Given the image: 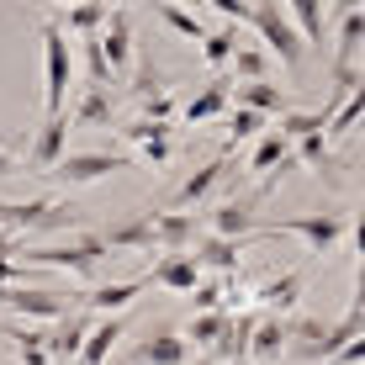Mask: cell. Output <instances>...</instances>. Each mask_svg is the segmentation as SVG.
<instances>
[{"mask_svg":"<svg viewBox=\"0 0 365 365\" xmlns=\"http://www.w3.org/2000/svg\"><path fill=\"white\" fill-rule=\"evenodd\" d=\"M143 275L138 281H101V286H85V292H69V307H85V312H122L128 302L143 292Z\"/></svg>","mask_w":365,"mask_h":365,"instance_id":"obj_13","label":"cell"},{"mask_svg":"<svg viewBox=\"0 0 365 365\" xmlns=\"http://www.w3.org/2000/svg\"><path fill=\"white\" fill-rule=\"evenodd\" d=\"M233 48H238V27H233V21H228V27H217V32H201V58H207L212 69H228Z\"/></svg>","mask_w":365,"mask_h":365,"instance_id":"obj_35","label":"cell"},{"mask_svg":"<svg viewBox=\"0 0 365 365\" xmlns=\"http://www.w3.org/2000/svg\"><path fill=\"white\" fill-rule=\"evenodd\" d=\"M138 148H143V165H170V159H175V133H159V138H148V143H138Z\"/></svg>","mask_w":365,"mask_h":365,"instance_id":"obj_39","label":"cell"},{"mask_svg":"<svg viewBox=\"0 0 365 365\" xmlns=\"http://www.w3.org/2000/svg\"><path fill=\"white\" fill-rule=\"evenodd\" d=\"M249 27H255L259 37H265V48L275 58H281L286 69H297L302 64V53H307V43H302V32L286 21V11H281V0H249Z\"/></svg>","mask_w":365,"mask_h":365,"instance_id":"obj_2","label":"cell"},{"mask_svg":"<svg viewBox=\"0 0 365 365\" xmlns=\"http://www.w3.org/2000/svg\"><path fill=\"white\" fill-rule=\"evenodd\" d=\"M228 64L238 69V80H270V53H265V48H255V43H238Z\"/></svg>","mask_w":365,"mask_h":365,"instance_id":"obj_37","label":"cell"},{"mask_svg":"<svg viewBox=\"0 0 365 365\" xmlns=\"http://www.w3.org/2000/svg\"><path fill=\"white\" fill-rule=\"evenodd\" d=\"M175 6H201V0H175Z\"/></svg>","mask_w":365,"mask_h":365,"instance_id":"obj_47","label":"cell"},{"mask_svg":"<svg viewBox=\"0 0 365 365\" xmlns=\"http://www.w3.org/2000/svg\"><path fill=\"white\" fill-rule=\"evenodd\" d=\"M275 128H281V133L297 143V138H307V133H323V128H329V106H323V111H281V122H275Z\"/></svg>","mask_w":365,"mask_h":365,"instance_id":"obj_38","label":"cell"},{"mask_svg":"<svg viewBox=\"0 0 365 365\" xmlns=\"http://www.w3.org/2000/svg\"><path fill=\"white\" fill-rule=\"evenodd\" d=\"M117 170H133V154H111V148H85V154H64L53 170V180H64L69 191L74 185H96V180H106V175H117Z\"/></svg>","mask_w":365,"mask_h":365,"instance_id":"obj_5","label":"cell"},{"mask_svg":"<svg viewBox=\"0 0 365 365\" xmlns=\"http://www.w3.org/2000/svg\"><path fill=\"white\" fill-rule=\"evenodd\" d=\"M154 11H159V21H165L175 37H191V43H201V32H207V27H201V16H191V11L175 6V0H159Z\"/></svg>","mask_w":365,"mask_h":365,"instance_id":"obj_36","label":"cell"},{"mask_svg":"<svg viewBox=\"0 0 365 365\" xmlns=\"http://www.w3.org/2000/svg\"><path fill=\"white\" fill-rule=\"evenodd\" d=\"M228 85H233V80H212L207 91H196V96L180 106V117L191 122V128H196V122H212V117H228V106H233Z\"/></svg>","mask_w":365,"mask_h":365,"instance_id":"obj_24","label":"cell"},{"mask_svg":"<svg viewBox=\"0 0 365 365\" xmlns=\"http://www.w3.org/2000/svg\"><path fill=\"white\" fill-rule=\"evenodd\" d=\"M255 318H259L255 307H233L228 323H222V334H217V344H212L207 355L217 365H249V334H255Z\"/></svg>","mask_w":365,"mask_h":365,"instance_id":"obj_11","label":"cell"},{"mask_svg":"<svg viewBox=\"0 0 365 365\" xmlns=\"http://www.w3.org/2000/svg\"><path fill=\"white\" fill-rule=\"evenodd\" d=\"M360 117H365V85H355V91H349V96L329 111V128H323V138H349Z\"/></svg>","mask_w":365,"mask_h":365,"instance_id":"obj_31","label":"cell"},{"mask_svg":"<svg viewBox=\"0 0 365 365\" xmlns=\"http://www.w3.org/2000/svg\"><path fill=\"white\" fill-rule=\"evenodd\" d=\"M170 91V74L154 64V58H133V69H128V96L138 101H148V96H165Z\"/></svg>","mask_w":365,"mask_h":365,"instance_id":"obj_29","label":"cell"},{"mask_svg":"<svg viewBox=\"0 0 365 365\" xmlns=\"http://www.w3.org/2000/svg\"><path fill=\"white\" fill-rule=\"evenodd\" d=\"M344 11H360V0H334V11H329V16H323V27H329V21H339V16H344Z\"/></svg>","mask_w":365,"mask_h":365,"instance_id":"obj_44","label":"cell"},{"mask_svg":"<svg viewBox=\"0 0 365 365\" xmlns=\"http://www.w3.org/2000/svg\"><path fill=\"white\" fill-rule=\"evenodd\" d=\"M148 233H154L159 255H180V249H191V238H196V217L191 212H148Z\"/></svg>","mask_w":365,"mask_h":365,"instance_id":"obj_14","label":"cell"},{"mask_svg":"<svg viewBox=\"0 0 365 365\" xmlns=\"http://www.w3.org/2000/svg\"><path fill=\"white\" fill-rule=\"evenodd\" d=\"M143 281H148V286H165V292H191V286L201 281V265H196V259L180 249V255L154 259V270H148Z\"/></svg>","mask_w":365,"mask_h":365,"instance_id":"obj_21","label":"cell"},{"mask_svg":"<svg viewBox=\"0 0 365 365\" xmlns=\"http://www.w3.org/2000/svg\"><path fill=\"white\" fill-rule=\"evenodd\" d=\"M270 233H286V238H302L307 244V255H334L339 238L349 233V217L344 212H297V217H281Z\"/></svg>","mask_w":365,"mask_h":365,"instance_id":"obj_3","label":"cell"},{"mask_svg":"<svg viewBox=\"0 0 365 365\" xmlns=\"http://www.w3.org/2000/svg\"><path fill=\"white\" fill-rule=\"evenodd\" d=\"M111 0H74V6H64V32H80V37H96L101 21H106Z\"/></svg>","mask_w":365,"mask_h":365,"instance_id":"obj_30","label":"cell"},{"mask_svg":"<svg viewBox=\"0 0 365 365\" xmlns=\"http://www.w3.org/2000/svg\"><path fill=\"white\" fill-rule=\"evenodd\" d=\"M0 175H21V165H16V154H6V148H0Z\"/></svg>","mask_w":365,"mask_h":365,"instance_id":"obj_45","label":"cell"},{"mask_svg":"<svg viewBox=\"0 0 365 365\" xmlns=\"http://www.w3.org/2000/svg\"><path fill=\"white\" fill-rule=\"evenodd\" d=\"M69 117L58 111V117H43V128H37V138H32V148H27V170L32 175H48L58 165V159L69 154Z\"/></svg>","mask_w":365,"mask_h":365,"instance_id":"obj_9","label":"cell"},{"mask_svg":"<svg viewBox=\"0 0 365 365\" xmlns=\"http://www.w3.org/2000/svg\"><path fill=\"white\" fill-rule=\"evenodd\" d=\"M185 365H217V360H212L207 349H201V355H196V360H185Z\"/></svg>","mask_w":365,"mask_h":365,"instance_id":"obj_46","label":"cell"},{"mask_svg":"<svg viewBox=\"0 0 365 365\" xmlns=\"http://www.w3.org/2000/svg\"><path fill=\"white\" fill-rule=\"evenodd\" d=\"M222 323H228V307L191 312V318L180 323V339H185V344H196V349H212V344H217V334H222Z\"/></svg>","mask_w":365,"mask_h":365,"instance_id":"obj_27","label":"cell"},{"mask_svg":"<svg viewBox=\"0 0 365 365\" xmlns=\"http://www.w3.org/2000/svg\"><path fill=\"white\" fill-rule=\"evenodd\" d=\"M111 111H117V96L106 85H85V96L69 111V128H111Z\"/></svg>","mask_w":365,"mask_h":365,"instance_id":"obj_22","label":"cell"},{"mask_svg":"<svg viewBox=\"0 0 365 365\" xmlns=\"http://www.w3.org/2000/svg\"><path fill=\"white\" fill-rule=\"evenodd\" d=\"M228 96L238 101V106L265 111V117H281V111H292V106H286V91H281V85H270V80H238V85H228Z\"/></svg>","mask_w":365,"mask_h":365,"instance_id":"obj_23","label":"cell"},{"mask_svg":"<svg viewBox=\"0 0 365 365\" xmlns=\"http://www.w3.org/2000/svg\"><path fill=\"white\" fill-rule=\"evenodd\" d=\"M101 238H106V249H154V233H148V212H138V217L117 222V228H106Z\"/></svg>","mask_w":365,"mask_h":365,"instance_id":"obj_33","label":"cell"},{"mask_svg":"<svg viewBox=\"0 0 365 365\" xmlns=\"http://www.w3.org/2000/svg\"><path fill=\"white\" fill-rule=\"evenodd\" d=\"M122 334H128V318H122V312H106L101 323H91V334H85V344H80L74 360H80V365H106Z\"/></svg>","mask_w":365,"mask_h":365,"instance_id":"obj_18","label":"cell"},{"mask_svg":"<svg viewBox=\"0 0 365 365\" xmlns=\"http://www.w3.org/2000/svg\"><path fill=\"white\" fill-rule=\"evenodd\" d=\"M185 360H191V344L180 339V329H159L143 344H133V365H185Z\"/></svg>","mask_w":365,"mask_h":365,"instance_id":"obj_17","label":"cell"},{"mask_svg":"<svg viewBox=\"0 0 365 365\" xmlns=\"http://www.w3.org/2000/svg\"><path fill=\"white\" fill-rule=\"evenodd\" d=\"M360 360H365V334H360V339H349V344H339L323 365H360Z\"/></svg>","mask_w":365,"mask_h":365,"instance_id":"obj_42","label":"cell"},{"mask_svg":"<svg viewBox=\"0 0 365 365\" xmlns=\"http://www.w3.org/2000/svg\"><path fill=\"white\" fill-rule=\"evenodd\" d=\"M91 312L85 307H69V312H58L53 318V329H43V344H48V360H74L80 355V344H85V334H91Z\"/></svg>","mask_w":365,"mask_h":365,"instance_id":"obj_12","label":"cell"},{"mask_svg":"<svg viewBox=\"0 0 365 365\" xmlns=\"http://www.w3.org/2000/svg\"><path fill=\"white\" fill-rule=\"evenodd\" d=\"M21 249H27V244H21ZM106 255H111V249H106L101 233H80V238H69V244H37L21 259H27V265H48V270H69L74 281H96Z\"/></svg>","mask_w":365,"mask_h":365,"instance_id":"obj_1","label":"cell"},{"mask_svg":"<svg viewBox=\"0 0 365 365\" xmlns=\"http://www.w3.org/2000/svg\"><path fill=\"white\" fill-rule=\"evenodd\" d=\"M270 128V117L265 111H255V106H228V148L238 143H255L259 133Z\"/></svg>","mask_w":365,"mask_h":365,"instance_id":"obj_32","label":"cell"},{"mask_svg":"<svg viewBox=\"0 0 365 365\" xmlns=\"http://www.w3.org/2000/svg\"><path fill=\"white\" fill-rule=\"evenodd\" d=\"M255 201H259V196H244V201H222V207H212V212H207L212 233H222V238H249V233L259 228Z\"/></svg>","mask_w":365,"mask_h":365,"instance_id":"obj_20","label":"cell"},{"mask_svg":"<svg viewBox=\"0 0 365 365\" xmlns=\"http://www.w3.org/2000/svg\"><path fill=\"white\" fill-rule=\"evenodd\" d=\"M207 6L217 11L222 21H233V27H244V21H249V0H207Z\"/></svg>","mask_w":365,"mask_h":365,"instance_id":"obj_41","label":"cell"},{"mask_svg":"<svg viewBox=\"0 0 365 365\" xmlns=\"http://www.w3.org/2000/svg\"><path fill=\"white\" fill-rule=\"evenodd\" d=\"M85 74H91V85H111V69H106V58H101L96 37H85Z\"/></svg>","mask_w":365,"mask_h":365,"instance_id":"obj_40","label":"cell"},{"mask_svg":"<svg viewBox=\"0 0 365 365\" xmlns=\"http://www.w3.org/2000/svg\"><path fill=\"white\" fill-rule=\"evenodd\" d=\"M292 154H297V165H307V170H318V180H329L334 191L344 180H339V154H334V143L323 133H307V138H297L292 143Z\"/></svg>","mask_w":365,"mask_h":365,"instance_id":"obj_19","label":"cell"},{"mask_svg":"<svg viewBox=\"0 0 365 365\" xmlns=\"http://www.w3.org/2000/svg\"><path fill=\"white\" fill-rule=\"evenodd\" d=\"M43 64H48V85H43V111L58 117L69 106V32L58 21H43Z\"/></svg>","mask_w":365,"mask_h":365,"instance_id":"obj_4","label":"cell"},{"mask_svg":"<svg viewBox=\"0 0 365 365\" xmlns=\"http://www.w3.org/2000/svg\"><path fill=\"white\" fill-rule=\"evenodd\" d=\"M0 339H11V349H16L21 365H53L48 360V344H43V329H32V323H6Z\"/></svg>","mask_w":365,"mask_h":365,"instance_id":"obj_25","label":"cell"},{"mask_svg":"<svg viewBox=\"0 0 365 365\" xmlns=\"http://www.w3.org/2000/svg\"><path fill=\"white\" fill-rule=\"evenodd\" d=\"M329 27H339V53H334V69H355L360 43H365V16H360V11H344V16L329 21Z\"/></svg>","mask_w":365,"mask_h":365,"instance_id":"obj_26","label":"cell"},{"mask_svg":"<svg viewBox=\"0 0 365 365\" xmlns=\"http://www.w3.org/2000/svg\"><path fill=\"white\" fill-rule=\"evenodd\" d=\"M286 11H292V27L302 32V43H323V0H286Z\"/></svg>","mask_w":365,"mask_h":365,"instance_id":"obj_34","label":"cell"},{"mask_svg":"<svg viewBox=\"0 0 365 365\" xmlns=\"http://www.w3.org/2000/svg\"><path fill=\"white\" fill-rule=\"evenodd\" d=\"M228 170H233V159H228V148H222V154L212 159V165H201L196 175H185V180H180V191H175V212L201 207V201H207V196L222 185V175H228Z\"/></svg>","mask_w":365,"mask_h":365,"instance_id":"obj_15","label":"cell"},{"mask_svg":"<svg viewBox=\"0 0 365 365\" xmlns=\"http://www.w3.org/2000/svg\"><path fill=\"white\" fill-rule=\"evenodd\" d=\"M0 307L21 312V318H37V323H53L58 312H69V297L48 292V286H0Z\"/></svg>","mask_w":365,"mask_h":365,"instance_id":"obj_7","label":"cell"},{"mask_svg":"<svg viewBox=\"0 0 365 365\" xmlns=\"http://www.w3.org/2000/svg\"><path fill=\"white\" fill-rule=\"evenodd\" d=\"M96 43H101V58H106L111 80H128L138 48H133V21H128V11H122V6H117V11H106V21H101Z\"/></svg>","mask_w":365,"mask_h":365,"instance_id":"obj_6","label":"cell"},{"mask_svg":"<svg viewBox=\"0 0 365 365\" xmlns=\"http://www.w3.org/2000/svg\"><path fill=\"white\" fill-rule=\"evenodd\" d=\"M286 154H292V138H286L281 128H265V133L255 138V159H249V175H270Z\"/></svg>","mask_w":365,"mask_h":365,"instance_id":"obj_28","label":"cell"},{"mask_svg":"<svg viewBox=\"0 0 365 365\" xmlns=\"http://www.w3.org/2000/svg\"><path fill=\"white\" fill-rule=\"evenodd\" d=\"M286 355V318L281 312H259L255 334H249V360L255 365H281Z\"/></svg>","mask_w":365,"mask_h":365,"instance_id":"obj_16","label":"cell"},{"mask_svg":"<svg viewBox=\"0 0 365 365\" xmlns=\"http://www.w3.org/2000/svg\"><path fill=\"white\" fill-rule=\"evenodd\" d=\"M302 292H307V275L302 270H281V275H270V281H259L255 292H249V307L255 312H292L297 302H302Z\"/></svg>","mask_w":365,"mask_h":365,"instance_id":"obj_10","label":"cell"},{"mask_svg":"<svg viewBox=\"0 0 365 365\" xmlns=\"http://www.w3.org/2000/svg\"><path fill=\"white\" fill-rule=\"evenodd\" d=\"M0 286H27V265H16L11 255H0Z\"/></svg>","mask_w":365,"mask_h":365,"instance_id":"obj_43","label":"cell"},{"mask_svg":"<svg viewBox=\"0 0 365 365\" xmlns=\"http://www.w3.org/2000/svg\"><path fill=\"white\" fill-rule=\"evenodd\" d=\"M117 6H128V0H117Z\"/></svg>","mask_w":365,"mask_h":365,"instance_id":"obj_49","label":"cell"},{"mask_svg":"<svg viewBox=\"0 0 365 365\" xmlns=\"http://www.w3.org/2000/svg\"><path fill=\"white\" fill-rule=\"evenodd\" d=\"M244 249L249 238H222V233H196L191 249L185 255L196 259L201 270H217V275H238V265H244Z\"/></svg>","mask_w":365,"mask_h":365,"instance_id":"obj_8","label":"cell"},{"mask_svg":"<svg viewBox=\"0 0 365 365\" xmlns=\"http://www.w3.org/2000/svg\"><path fill=\"white\" fill-rule=\"evenodd\" d=\"M58 6H74V0H58Z\"/></svg>","mask_w":365,"mask_h":365,"instance_id":"obj_48","label":"cell"}]
</instances>
